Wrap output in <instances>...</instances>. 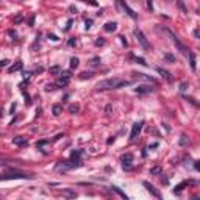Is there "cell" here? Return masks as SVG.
Instances as JSON below:
<instances>
[{
    "label": "cell",
    "instance_id": "obj_18",
    "mask_svg": "<svg viewBox=\"0 0 200 200\" xmlns=\"http://www.w3.org/2000/svg\"><path fill=\"white\" fill-rule=\"evenodd\" d=\"M161 172H163V170H161V167H158V166H156V167H152V169H150V175H160Z\"/></svg>",
    "mask_w": 200,
    "mask_h": 200
},
{
    "label": "cell",
    "instance_id": "obj_10",
    "mask_svg": "<svg viewBox=\"0 0 200 200\" xmlns=\"http://www.w3.org/2000/svg\"><path fill=\"white\" fill-rule=\"evenodd\" d=\"M103 30H105L106 33H113V31L117 30V24L116 22H106V24L103 25Z\"/></svg>",
    "mask_w": 200,
    "mask_h": 200
},
{
    "label": "cell",
    "instance_id": "obj_39",
    "mask_svg": "<svg viewBox=\"0 0 200 200\" xmlns=\"http://www.w3.org/2000/svg\"><path fill=\"white\" fill-rule=\"evenodd\" d=\"M120 41H122V44H124L125 47H127V41H125V38H124V36H120Z\"/></svg>",
    "mask_w": 200,
    "mask_h": 200
},
{
    "label": "cell",
    "instance_id": "obj_41",
    "mask_svg": "<svg viewBox=\"0 0 200 200\" xmlns=\"http://www.w3.org/2000/svg\"><path fill=\"white\" fill-rule=\"evenodd\" d=\"M33 20H35V16H31V17H30V20H28V24H30V25H33Z\"/></svg>",
    "mask_w": 200,
    "mask_h": 200
},
{
    "label": "cell",
    "instance_id": "obj_14",
    "mask_svg": "<svg viewBox=\"0 0 200 200\" xmlns=\"http://www.w3.org/2000/svg\"><path fill=\"white\" fill-rule=\"evenodd\" d=\"M20 69H22V63H20V61H17L16 64H13V66L10 67V72L13 74V72H17V70H20Z\"/></svg>",
    "mask_w": 200,
    "mask_h": 200
},
{
    "label": "cell",
    "instance_id": "obj_36",
    "mask_svg": "<svg viewBox=\"0 0 200 200\" xmlns=\"http://www.w3.org/2000/svg\"><path fill=\"white\" fill-rule=\"evenodd\" d=\"M10 36H13V38L16 39V36H17V33H16V31H13V30H10Z\"/></svg>",
    "mask_w": 200,
    "mask_h": 200
},
{
    "label": "cell",
    "instance_id": "obj_27",
    "mask_svg": "<svg viewBox=\"0 0 200 200\" xmlns=\"http://www.w3.org/2000/svg\"><path fill=\"white\" fill-rule=\"evenodd\" d=\"M91 64H92V66H99L100 64V58H92V60H91Z\"/></svg>",
    "mask_w": 200,
    "mask_h": 200
},
{
    "label": "cell",
    "instance_id": "obj_1",
    "mask_svg": "<svg viewBox=\"0 0 200 200\" xmlns=\"http://www.w3.org/2000/svg\"><path fill=\"white\" fill-rule=\"evenodd\" d=\"M131 85L130 80H124V78H106V80H102L97 83V88L99 91H110V89H119V88H124V86H128Z\"/></svg>",
    "mask_w": 200,
    "mask_h": 200
},
{
    "label": "cell",
    "instance_id": "obj_32",
    "mask_svg": "<svg viewBox=\"0 0 200 200\" xmlns=\"http://www.w3.org/2000/svg\"><path fill=\"white\" fill-rule=\"evenodd\" d=\"M105 44V39H97L95 41V45H103Z\"/></svg>",
    "mask_w": 200,
    "mask_h": 200
},
{
    "label": "cell",
    "instance_id": "obj_35",
    "mask_svg": "<svg viewBox=\"0 0 200 200\" xmlns=\"http://www.w3.org/2000/svg\"><path fill=\"white\" fill-rule=\"evenodd\" d=\"M194 36H195V38H199V39H200V30H194Z\"/></svg>",
    "mask_w": 200,
    "mask_h": 200
},
{
    "label": "cell",
    "instance_id": "obj_25",
    "mask_svg": "<svg viewBox=\"0 0 200 200\" xmlns=\"http://www.w3.org/2000/svg\"><path fill=\"white\" fill-rule=\"evenodd\" d=\"M135 61L138 63V64H142V66H147V63H145L144 58H135Z\"/></svg>",
    "mask_w": 200,
    "mask_h": 200
},
{
    "label": "cell",
    "instance_id": "obj_7",
    "mask_svg": "<svg viewBox=\"0 0 200 200\" xmlns=\"http://www.w3.org/2000/svg\"><path fill=\"white\" fill-rule=\"evenodd\" d=\"M144 186H145V189H147L149 192L153 195V197H156V199H161V197H163L160 191H158V189H156V188H155V186H153V185H150L149 181H144Z\"/></svg>",
    "mask_w": 200,
    "mask_h": 200
},
{
    "label": "cell",
    "instance_id": "obj_33",
    "mask_svg": "<svg viewBox=\"0 0 200 200\" xmlns=\"http://www.w3.org/2000/svg\"><path fill=\"white\" fill-rule=\"evenodd\" d=\"M194 167H195V170H199V172H200V160H199V161H195Z\"/></svg>",
    "mask_w": 200,
    "mask_h": 200
},
{
    "label": "cell",
    "instance_id": "obj_29",
    "mask_svg": "<svg viewBox=\"0 0 200 200\" xmlns=\"http://www.w3.org/2000/svg\"><path fill=\"white\" fill-rule=\"evenodd\" d=\"M81 2H86V3H89V5H92V6H97V2H95V0H81Z\"/></svg>",
    "mask_w": 200,
    "mask_h": 200
},
{
    "label": "cell",
    "instance_id": "obj_3",
    "mask_svg": "<svg viewBox=\"0 0 200 200\" xmlns=\"http://www.w3.org/2000/svg\"><path fill=\"white\" fill-rule=\"evenodd\" d=\"M166 33L169 35V38H170V41H172V44L175 45V49H177V50H180V52L183 53V55H186V56H188V53H189V49L186 47V45H185L183 42H181V41H180L178 38H177V36H175L174 33H170L169 30H166Z\"/></svg>",
    "mask_w": 200,
    "mask_h": 200
},
{
    "label": "cell",
    "instance_id": "obj_11",
    "mask_svg": "<svg viewBox=\"0 0 200 200\" xmlns=\"http://www.w3.org/2000/svg\"><path fill=\"white\" fill-rule=\"evenodd\" d=\"M188 56H189V66H191V69L195 70V69H197V61H195V55H194L192 52H189Z\"/></svg>",
    "mask_w": 200,
    "mask_h": 200
},
{
    "label": "cell",
    "instance_id": "obj_15",
    "mask_svg": "<svg viewBox=\"0 0 200 200\" xmlns=\"http://www.w3.org/2000/svg\"><path fill=\"white\" fill-rule=\"evenodd\" d=\"M52 111H53V114H55V116H60L61 113H63V106L61 105H53Z\"/></svg>",
    "mask_w": 200,
    "mask_h": 200
},
{
    "label": "cell",
    "instance_id": "obj_20",
    "mask_svg": "<svg viewBox=\"0 0 200 200\" xmlns=\"http://www.w3.org/2000/svg\"><path fill=\"white\" fill-rule=\"evenodd\" d=\"M63 195H64V197H77V192H74V191H63Z\"/></svg>",
    "mask_w": 200,
    "mask_h": 200
},
{
    "label": "cell",
    "instance_id": "obj_5",
    "mask_svg": "<svg viewBox=\"0 0 200 200\" xmlns=\"http://www.w3.org/2000/svg\"><path fill=\"white\" fill-rule=\"evenodd\" d=\"M135 36H136V41H138V42H139L141 45H142V49H145V50H149V49H150L149 41H147V38L144 36V33H142L141 30L136 28V30H135Z\"/></svg>",
    "mask_w": 200,
    "mask_h": 200
},
{
    "label": "cell",
    "instance_id": "obj_17",
    "mask_svg": "<svg viewBox=\"0 0 200 200\" xmlns=\"http://www.w3.org/2000/svg\"><path fill=\"white\" fill-rule=\"evenodd\" d=\"M133 161V155L131 153H127V155L122 156V163H131Z\"/></svg>",
    "mask_w": 200,
    "mask_h": 200
},
{
    "label": "cell",
    "instance_id": "obj_23",
    "mask_svg": "<svg viewBox=\"0 0 200 200\" xmlns=\"http://www.w3.org/2000/svg\"><path fill=\"white\" fill-rule=\"evenodd\" d=\"M91 77H92V74H91V72H81V74H80V78H81V80L91 78Z\"/></svg>",
    "mask_w": 200,
    "mask_h": 200
},
{
    "label": "cell",
    "instance_id": "obj_31",
    "mask_svg": "<svg viewBox=\"0 0 200 200\" xmlns=\"http://www.w3.org/2000/svg\"><path fill=\"white\" fill-rule=\"evenodd\" d=\"M188 89V83H181L180 85V91H186Z\"/></svg>",
    "mask_w": 200,
    "mask_h": 200
},
{
    "label": "cell",
    "instance_id": "obj_13",
    "mask_svg": "<svg viewBox=\"0 0 200 200\" xmlns=\"http://www.w3.org/2000/svg\"><path fill=\"white\" fill-rule=\"evenodd\" d=\"M158 74H161L163 77H164V78L167 80V81H172V77H170V74H169V72H167V70H164V69H161V67H158Z\"/></svg>",
    "mask_w": 200,
    "mask_h": 200
},
{
    "label": "cell",
    "instance_id": "obj_12",
    "mask_svg": "<svg viewBox=\"0 0 200 200\" xmlns=\"http://www.w3.org/2000/svg\"><path fill=\"white\" fill-rule=\"evenodd\" d=\"M69 85V78H64V77H61L60 80H56L55 86H58V88H64V86Z\"/></svg>",
    "mask_w": 200,
    "mask_h": 200
},
{
    "label": "cell",
    "instance_id": "obj_24",
    "mask_svg": "<svg viewBox=\"0 0 200 200\" xmlns=\"http://www.w3.org/2000/svg\"><path fill=\"white\" fill-rule=\"evenodd\" d=\"M164 58H166L167 61H170V63H174V61H175V56H174V55H170V53H166Z\"/></svg>",
    "mask_w": 200,
    "mask_h": 200
},
{
    "label": "cell",
    "instance_id": "obj_34",
    "mask_svg": "<svg viewBox=\"0 0 200 200\" xmlns=\"http://www.w3.org/2000/svg\"><path fill=\"white\" fill-rule=\"evenodd\" d=\"M186 142H188V139H186V136H183V138H181V141H180V144H181V145H185Z\"/></svg>",
    "mask_w": 200,
    "mask_h": 200
},
{
    "label": "cell",
    "instance_id": "obj_37",
    "mask_svg": "<svg viewBox=\"0 0 200 200\" xmlns=\"http://www.w3.org/2000/svg\"><path fill=\"white\" fill-rule=\"evenodd\" d=\"M49 38H50V39H52V41H58V38H56V36H55V35H49Z\"/></svg>",
    "mask_w": 200,
    "mask_h": 200
},
{
    "label": "cell",
    "instance_id": "obj_4",
    "mask_svg": "<svg viewBox=\"0 0 200 200\" xmlns=\"http://www.w3.org/2000/svg\"><path fill=\"white\" fill-rule=\"evenodd\" d=\"M116 3H117V8H119V10L122 8V10H124V11L127 13V14H128V16L131 17V19H138V14H136V13H135L133 10H131V8H130L128 5H127L125 0H116Z\"/></svg>",
    "mask_w": 200,
    "mask_h": 200
},
{
    "label": "cell",
    "instance_id": "obj_6",
    "mask_svg": "<svg viewBox=\"0 0 200 200\" xmlns=\"http://www.w3.org/2000/svg\"><path fill=\"white\" fill-rule=\"evenodd\" d=\"M141 128H142V122H136V124H133V127H131V133H130L131 141H135L136 138H138V135L141 133Z\"/></svg>",
    "mask_w": 200,
    "mask_h": 200
},
{
    "label": "cell",
    "instance_id": "obj_8",
    "mask_svg": "<svg viewBox=\"0 0 200 200\" xmlns=\"http://www.w3.org/2000/svg\"><path fill=\"white\" fill-rule=\"evenodd\" d=\"M135 91H136L138 94H149V92H153V91H155V88H153V86H150V85H139Z\"/></svg>",
    "mask_w": 200,
    "mask_h": 200
},
{
    "label": "cell",
    "instance_id": "obj_2",
    "mask_svg": "<svg viewBox=\"0 0 200 200\" xmlns=\"http://www.w3.org/2000/svg\"><path fill=\"white\" fill-rule=\"evenodd\" d=\"M10 178H33V175H31V174H25V172H20V170H17V169L3 170L2 180H10Z\"/></svg>",
    "mask_w": 200,
    "mask_h": 200
},
{
    "label": "cell",
    "instance_id": "obj_40",
    "mask_svg": "<svg viewBox=\"0 0 200 200\" xmlns=\"http://www.w3.org/2000/svg\"><path fill=\"white\" fill-rule=\"evenodd\" d=\"M147 6L150 8V10H152V8H153V5H152V0H149V2H147Z\"/></svg>",
    "mask_w": 200,
    "mask_h": 200
},
{
    "label": "cell",
    "instance_id": "obj_30",
    "mask_svg": "<svg viewBox=\"0 0 200 200\" xmlns=\"http://www.w3.org/2000/svg\"><path fill=\"white\" fill-rule=\"evenodd\" d=\"M55 85H52V83H49V85H45V91H52V89H55L53 88Z\"/></svg>",
    "mask_w": 200,
    "mask_h": 200
},
{
    "label": "cell",
    "instance_id": "obj_9",
    "mask_svg": "<svg viewBox=\"0 0 200 200\" xmlns=\"http://www.w3.org/2000/svg\"><path fill=\"white\" fill-rule=\"evenodd\" d=\"M13 144L19 145V147H24V145L28 144V141H27L24 136H16V138H13Z\"/></svg>",
    "mask_w": 200,
    "mask_h": 200
},
{
    "label": "cell",
    "instance_id": "obj_16",
    "mask_svg": "<svg viewBox=\"0 0 200 200\" xmlns=\"http://www.w3.org/2000/svg\"><path fill=\"white\" fill-rule=\"evenodd\" d=\"M49 70H50V74H53V75H56V74H61V67H60V66H52Z\"/></svg>",
    "mask_w": 200,
    "mask_h": 200
},
{
    "label": "cell",
    "instance_id": "obj_38",
    "mask_svg": "<svg viewBox=\"0 0 200 200\" xmlns=\"http://www.w3.org/2000/svg\"><path fill=\"white\" fill-rule=\"evenodd\" d=\"M8 63H10V61H8V60H3L2 63H0V64H2L3 67H5V66H8Z\"/></svg>",
    "mask_w": 200,
    "mask_h": 200
},
{
    "label": "cell",
    "instance_id": "obj_22",
    "mask_svg": "<svg viewBox=\"0 0 200 200\" xmlns=\"http://www.w3.org/2000/svg\"><path fill=\"white\" fill-rule=\"evenodd\" d=\"M78 110H80V106H78V105H70V106H69L70 114H75V113H78Z\"/></svg>",
    "mask_w": 200,
    "mask_h": 200
},
{
    "label": "cell",
    "instance_id": "obj_26",
    "mask_svg": "<svg viewBox=\"0 0 200 200\" xmlns=\"http://www.w3.org/2000/svg\"><path fill=\"white\" fill-rule=\"evenodd\" d=\"M91 27H92V20H91V19H88V20H85V28H86V30H89Z\"/></svg>",
    "mask_w": 200,
    "mask_h": 200
},
{
    "label": "cell",
    "instance_id": "obj_28",
    "mask_svg": "<svg viewBox=\"0 0 200 200\" xmlns=\"http://www.w3.org/2000/svg\"><path fill=\"white\" fill-rule=\"evenodd\" d=\"M60 75H61V77H64V78H70V72H69V70H63Z\"/></svg>",
    "mask_w": 200,
    "mask_h": 200
},
{
    "label": "cell",
    "instance_id": "obj_21",
    "mask_svg": "<svg viewBox=\"0 0 200 200\" xmlns=\"http://www.w3.org/2000/svg\"><path fill=\"white\" fill-rule=\"evenodd\" d=\"M78 63H80V61H78V58H75V56H74V58H70V67H72V69L78 67Z\"/></svg>",
    "mask_w": 200,
    "mask_h": 200
},
{
    "label": "cell",
    "instance_id": "obj_19",
    "mask_svg": "<svg viewBox=\"0 0 200 200\" xmlns=\"http://www.w3.org/2000/svg\"><path fill=\"white\" fill-rule=\"evenodd\" d=\"M113 191H114V192H117V194H119L122 199H125V200L128 199V197H127V195H125V192H122V191H120L119 188H117V186H113Z\"/></svg>",
    "mask_w": 200,
    "mask_h": 200
}]
</instances>
